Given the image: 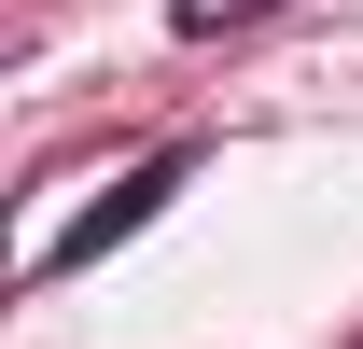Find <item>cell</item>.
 Returning <instances> with one entry per match:
<instances>
[{
	"label": "cell",
	"mask_w": 363,
	"mask_h": 349,
	"mask_svg": "<svg viewBox=\"0 0 363 349\" xmlns=\"http://www.w3.org/2000/svg\"><path fill=\"white\" fill-rule=\"evenodd\" d=\"M168 182H182V154H154V168H126V182H112V196H98V210H84V223H70V238H56V252H43V265H84L98 238H126V223L154 210V196H168Z\"/></svg>",
	"instance_id": "cell-1"
},
{
	"label": "cell",
	"mask_w": 363,
	"mask_h": 349,
	"mask_svg": "<svg viewBox=\"0 0 363 349\" xmlns=\"http://www.w3.org/2000/svg\"><path fill=\"white\" fill-rule=\"evenodd\" d=\"M182 28H196V43H210V28H252V14H279V0H168Z\"/></svg>",
	"instance_id": "cell-2"
},
{
	"label": "cell",
	"mask_w": 363,
	"mask_h": 349,
	"mask_svg": "<svg viewBox=\"0 0 363 349\" xmlns=\"http://www.w3.org/2000/svg\"><path fill=\"white\" fill-rule=\"evenodd\" d=\"M350 349H363V336H350Z\"/></svg>",
	"instance_id": "cell-3"
}]
</instances>
